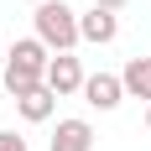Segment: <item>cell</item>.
<instances>
[{
	"label": "cell",
	"mask_w": 151,
	"mask_h": 151,
	"mask_svg": "<svg viewBox=\"0 0 151 151\" xmlns=\"http://www.w3.org/2000/svg\"><path fill=\"white\" fill-rule=\"evenodd\" d=\"M47 63H52V52H47L37 37H21V42L11 47V58H5V73H0V89H11L16 99L26 89H37V83H47Z\"/></svg>",
	"instance_id": "6da1fadb"
},
{
	"label": "cell",
	"mask_w": 151,
	"mask_h": 151,
	"mask_svg": "<svg viewBox=\"0 0 151 151\" xmlns=\"http://www.w3.org/2000/svg\"><path fill=\"white\" fill-rule=\"evenodd\" d=\"M31 21H37V42H42L47 52H73V47L83 42V37H78V16L68 11L63 0H42Z\"/></svg>",
	"instance_id": "7a4b0ae2"
},
{
	"label": "cell",
	"mask_w": 151,
	"mask_h": 151,
	"mask_svg": "<svg viewBox=\"0 0 151 151\" xmlns=\"http://www.w3.org/2000/svg\"><path fill=\"white\" fill-rule=\"evenodd\" d=\"M83 78L89 73H83V63L73 52H52V63H47V89L58 94V99L63 94H83Z\"/></svg>",
	"instance_id": "3957f363"
},
{
	"label": "cell",
	"mask_w": 151,
	"mask_h": 151,
	"mask_svg": "<svg viewBox=\"0 0 151 151\" xmlns=\"http://www.w3.org/2000/svg\"><path fill=\"white\" fill-rule=\"evenodd\" d=\"M78 37H83V42H94V47H109L115 37H120V16L94 5L89 16H78Z\"/></svg>",
	"instance_id": "277c9868"
},
{
	"label": "cell",
	"mask_w": 151,
	"mask_h": 151,
	"mask_svg": "<svg viewBox=\"0 0 151 151\" xmlns=\"http://www.w3.org/2000/svg\"><path fill=\"white\" fill-rule=\"evenodd\" d=\"M83 99H89L94 109H120L125 83H120L115 73H89V78H83Z\"/></svg>",
	"instance_id": "5b68a950"
},
{
	"label": "cell",
	"mask_w": 151,
	"mask_h": 151,
	"mask_svg": "<svg viewBox=\"0 0 151 151\" xmlns=\"http://www.w3.org/2000/svg\"><path fill=\"white\" fill-rule=\"evenodd\" d=\"M52 151H94V125L89 120H58V136H52Z\"/></svg>",
	"instance_id": "8992f818"
},
{
	"label": "cell",
	"mask_w": 151,
	"mask_h": 151,
	"mask_svg": "<svg viewBox=\"0 0 151 151\" xmlns=\"http://www.w3.org/2000/svg\"><path fill=\"white\" fill-rule=\"evenodd\" d=\"M16 109H21V120L42 125V120H52V109H58V94L47 89V83H37V89H26L21 99H16Z\"/></svg>",
	"instance_id": "52a82bcc"
},
{
	"label": "cell",
	"mask_w": 151,
	"mask_h": 151,
	"mask_svg": "<svg viewBox=\"0 0 151 151\" xmlns=\"http://www.w3.org/2000/svg\"><path fill=\"white\" fill-rule=\"evenodd\" d=\"M125 94H136V99H151V58H130L125 63V73H120Z\"/></svg>",
	"instance_id": "ba28073f"
},
{
	"label": "cell",
	"mask_w": 151,
	"mask_h": 151,
	"mask_svg": "<svg viewBox=\"0 0 151 151\" xmlns=\"http://www.w3.org/2000/svg\"><path fill=\"white\" fill-rule=\"evenodd\" d=\"M0 151H31V146L16 136V130H0Z\"/></svg>",
	"instance_id": "9c48e42d"
},
{
	"label": "cell",
	"mask_w": 151,
	"mask_h": 151,
	"mask_svg": "<svg viewBox=\"0 0 151 151\" xmlns=\"http://www.w3.org/2000/svg\"><path fill=\"white\" fill-rule=\"evenodd\" d=\"M99 11H120V5H130V0H94Z\"/></svg>",
	"instance_id": "30bf717a"
},
{
	"label": "cell",
	"mask_w": 151,
	"mask_h": 151,
	"mask_svg": "<svg viewBox=\"0 0 151 151\" xmlns=\"http://www.w3.org/2000/svg\"><path fill=\"white\" fill-rule=\"evenodd\" d=\"M146 130H151V109H146Z\"/></svg>",
	"instance_id": "8fae6325"
},
{
	"label": "cell",
	"mask_w": 151,
	"mask_h": 151,
	"mask_svg": "<svg viewBox=\"0 0 151 151\" xmlns=\"http://www.w3.org/2000/svg\"><path fill=\"white\" fill-rule=\"evenodd\" d=\"M31 5H42V0H31Z\"/></svg>",
	"instance_id": "7c38bea8"
}]
</instances>
